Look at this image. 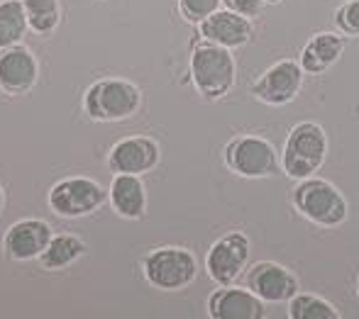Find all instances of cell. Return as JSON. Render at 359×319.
I'll use <instances>...</instances> for the list:
<instances>
[{"mask_svg":"<svg viewBox=\"0 0 359 319\" xmlns=\"http://www.w3.org/2000/svg\"><path fill=\"white\" fill-rule=\"evenodd\" d=\"M293 205L306 220L320 227H337L347 220L345 195L323 178H303L293 190Z\"/></svg>","mask_w":359,"mask_h":319,"instance_id":"cell-5","label":"cell"},{"mask_svg":"<svg viewBox=\"0 0 359 319\" xmlns=\"http://www.w3.org/2000/svg\"><path fill=\"white\" fill-rule=\"evenodd\" d=\"M52 236H54L52 227L44 220H20L3 236L5 256H10L13 261H32V258H39L42 251L47 249Z\"/></svg>","mask_w":359,"mask_h":319,"instance_id":"cell-13","label":"cell"},{"mask_svg":"<svg viewBox=\"0 0 359 319\" xmlns=\"http://www.w3.org/2000/svg\"><path fill=\"white\" fill-rule=\"evenodd\" d=\"M303 73L306 71L301 69V64L284 59L257 78V83L252 85V95L266 105H286L301 93Z\"/></svg>","mask_w":359,"mask_h":319,"instance_id":"cell-9","label":"cell"},{"mask_svg":"<svg viewBox=\"0 0 359 319\" xmlns=\"http://www.w3.org/2000/svg\"><path fill=\"white\" fill-rule=\"evenodd\" d=\"M142 93L125 78H103L83 93V110L95 122H123L140 113Z\"/></svg>","mask_w":359,"mask_h":319,"instance_id":"cell-1","label":"cell"},{"mask_svg":"<svg viewBox=\"0 0 359 319\" xmlns=\"http://www.w3.org/2000/svg\"><path fill=\"white\" fill-rule=\"evenodd\" d=\"M39 78V64L25 44L0 49V90L8 95H25Z\"/></svg>","mask_w":359,"mask_h":319,"instance_id":"cell-10","label":"cell"},{"mask_svg":"<svg viewBox=\"0 0 359 319\" xmlns=\"http://www.w3.org/2000/svg\"><path fill=\"white\" fill-rule=\"evenodd\" d=\"M225 3L227 10H232V13L242 15V17L252 20V17H259L262 10H264V0H222Z\"/></svg>","mask_w":359,"mask_h":319,"instance_id":"cell-24","label":"cell"},{"mask_svg":"<svg viewBox=\"0 0 359 319\" xmlns=\"http://www.w3.org/2000/svg\"><path fill=\"white\" fill-rule=\"evenodd\" d=\"M105 200H108V192L103 185L93 178H83V176L59 180L47 195L49 210L59 217H67V220L93 215L105 205Z\"/></svg>","mask_w":359,"mask_h":319,"instance_id":"cell-6","label":"cell"},{"mask_svg":"<svg viewBox=\"0 0 359 319\" xmlns=\"http://www.w3.org/2000/svg\"><path fill=\"white\" fill-rule=\"evenodd\" d=\"M225 164L242 178H266L279 171V154L264 136H237L225 146Z\"/></svg>","mask_w":359,"mask_h":319,"instance_id":"cell-7","label":"cell"},{"mask_svg":"<svg viewBox=\"0 0 359 319\" xmlns=\"http://www.w3.org/2000/svg\"><path fill=\"white\" fill-rule=\"evenodd\" d=\"M220 5H222V0H179L181 15L194 24H201L205 17L217 13Z\"/></svg>","mask_w":359,"mask_h":319,"instance_id":"cell-22","label":"cell"},{"mask_svg":"<svg viewBox=\"0 0 359 319\" xmlns=\"http://www.w3.org/2000/svg\"><path fill=\"white\" fill-rule=\"evenodd\" d=\"M27 24L37 34H52L62 22V3L59 0H22Z\"/></svg>","mask_w":359,"mask_h":319,"instance_id":"cell-20","label":"cell"},{"mask_svg":"<svg viewBox=\"0 0 359 319\" xmlns=\"http://www.w3.org/2000/svg\"><path fill=\"white\" fill-rule=\"evenodd\" d=\"M264 3H281V0H264Z\"/></svg>","mask_w":359,"mask_h":319,"instance_id":"cell-26","label":"cell"},{"mask_svg":"<svg viewBox=\"0 0 359 319\" xmlns=\"http://www.w3.org/2000/svg\"><path fill=\"white\" fill-rule=\"evenodd\" d=\"M335 24L340 27L342 34L359 37V0H347L340 10L335 13Z\"/></svg>","mask_w":359,"mask_h":319,"instance_id":"cell-23","label":"cell"},{"mask_svg":"<svg viewBox=\"0 0 359 319\" xmlns=\"http://www.w3.org/2000/svg\"><path fill=\"white\" fill-rule=\"evenodd\" d=\"M142 273L151 288L176 292L189 288L198 276V261L189 249L159 246L151 249L142 261Z\"/></svg>","mask_w":359,"mask_h":319,"instance_id":"cell-3","label":"cell"},{"mask_svg":"<svg viewBox=\"0 0 359 319\" xmlns=\"http://www.w3.org/2000/svg\"><path fill=\"white\" fill-rule=\"evenodd\" d=\"M108 200L120 217L140 220L147 212V190L142 178L133 173H115L108 190Z\"/></svg>","mask_w":359,"mask_h":319,"instance_id":"cell-16","label":"cell"},{"mask_svg":"<svg viewBox=\"0 0 359 319\" xmlns=\"http://www.w3.org/2000/svg\"><path fill=\"white\" fill-rule=\"evenodd\" d=\"M27 29L29 24L22 0H3L0 3V49L22 44Z\"/></svg>","mask_w":359,"mask_h":319,"instance_id":"cell-19","label":"cell"},{"mask_svg":"<svg viewBox=\"0 0 359 319\" xmlns=\"http://www.w3.org/2000/svg\"><path fill=\"white\" fill-rule=\"evenodd\" d=\"M83 254H86L83 239H79V236H74V234H57L49 239L47 249L39 256V263H42L47 271H59V268H67V266H72V263H76Z\"/></svg>","mask_w":359,"mask_h":319,"instance_id":"cell-18","label":"cell"},{"mask_svg":"<svg viewBox=\"0 0 359 319\" xmlns=\"http://www.w3.org/2000/svg\"><path fill=\"white\" fill-rule=\"evenodd\" d=\"M235 76L237 64L232 49L203 42L191 54V80L203 98L217 100L227 95L235 85Z\"/></svg>","mask_w":359,"mask_h":319,"instance_id":"cell-2","label":"cell"},{"mask_svg":"<svg viewBox=\"0 0 359 319\" xmlns=\"http://www.w3.org/2000/svg\"><path fill=\"white\" fill-rule=\"evenodd\" d=\"M3 210H5V190H3V185H0V215H3Z\"/></svg>","mask_w":359,"mask_h":319,"instance_id":"cell-25","label":"cell"},{"mask_svg":"<svg viewBox=\"0 0 359 319\" xmlns=\"http://www.w3.org/2000/svg\"><path fill=\"white\" fill-rule=\"evenodd\" d=\"M201 27L203 42L217 44L225 49H240L250 42L252 37V22L232 10H217L210 17H205Z\"/></svg>","mask_w":359,"mask_h":319,"instance_id":"cell-15","label":"cell"},{"mask_svg":"<svg viewBox=\"0 0 359 319\" xmlns=\"http://www.w3.org/2000/svg\"><path fill=\"white\" fill-rule=\"evenodd\" d=\"M327 154V136L320 125L301 122L291 129L281 154V169L286 176L296 180L311 178L320 166L325 164Z\"/></svg>","mask_w":359,"mask_h":319,"instance_id":"cell-4","label":"cell"},{"mask_svg":"<svg viewBox=\"0 0 359 319\" xmlns=\"http://www.w3.org/2000/svg\"><path fill=\"white\" fill-rule=\"evenodd\" d=\"M342 52H345V39H342L340 34L323 32L308 39L298 64H301V69L306 71V73H323V71H327L332 64L340 62Z\"/></svg>","mask_w":359,"mask_h":319,"instance_id":"cell-17","label":"cell"},{"mask_svg":"<svg viewBox=\"0 0 359 319\" xmlns=\"http://www.w3.org/2000/svg\"><path fill=\"white\" fill-rule=\"evenodd\" d=\"M208 315L213 319H262L264 300L250 290V288L220 285L208 297Z\"/></svg>","mask_w":359,"mask_h":319,"instance_id":"cell-14","label":"cell"},{"mask_svg":"<svg viewBox=\"0 0 359 319\" xmlns=\"http://www.w3.org/2000/svg\"><path fill=\"white\" fill-rule=\"evenodd\" d=\"M247 288L264 302H288L301 288L288 268L274 261H262L247 271Z\"/></svg>","mask_w":359,"mask_h":319,"instance_id":"cell-12","label":"cell"},{"mask_svg":"<svg viewBox=\"0 0 359 319\" xmlns=\"http://www.w3.org/2000/svg\"><path fill=\"white\" fill-rule=\"evenodd\" d=\"M288 317L291 319H340V312L330 305L327 300L318 295L298 290L288 300Z\"/></svg>","mask_w":359,"mask_h":319,"instance_id":"cell-21","label":"cell"},{"mask_svg":"<svg viewBox=\"0 0 359 319\" xmlns=\"http://www.w3.org/2000/svg\"><path fill=\"white\" fill-rule=\"evenodd\" d=\"M161 159V149L151 136H128L118 141L108 154V166L113 173H149Z\"/></svg>","mask_w":359,"mask_h":319,"instance_id":"cell-11","label":"cell"},{"mask_svg":"<svg viewBox=\"0 0 359 319\" xmlns=\"http://www.w3.org/2000/svg\"><path fill=\"white\" fill-rule=\"evenodd\" d=\"M250 261V239L245 232H230L210 246L205 271L217 285H232L245 273Z\"/></svg>","mask_w":359,"mask_h":319,"instance_id":"cell-8","label":"cell"}]
</instances>
